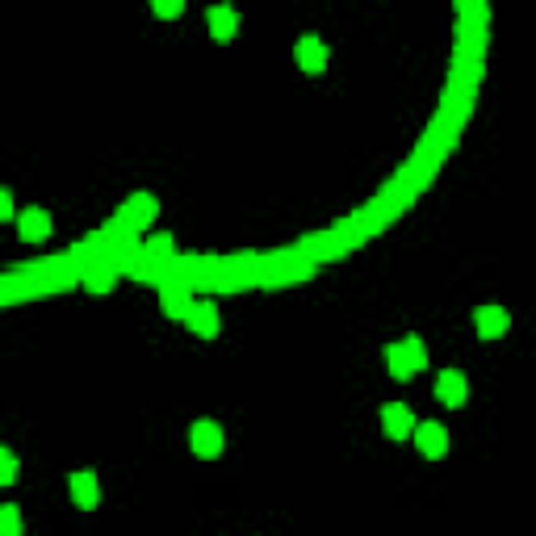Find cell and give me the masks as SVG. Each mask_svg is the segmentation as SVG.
I'll list each match as a JSON object with an SVG mask.
<instances>
[{
	"label": "cell",
	"instance_id": "1",
	"mask_svg": "<svg viewBox=\"0 0 536 536\" xmlns=\"http://www.w3.org/2000/svg\"><path fill=\"white\" fill-rule=\"evenodd\" d=\"M386 361H390V373L394 378H415L419 369H427V352H424V344L415 340V335H407L402 344H390L386 348Z\"/></svg>",
	"mask_w": 536,
	"mask_h": 536
},
{
	"label": "cell",
	"instance_id": "2",
	"mask_svg": "<svg viewBox=\"0 0 536 536\" xmlns=\"http://www.w3.org/2000/svg\"><path fill=\"white\" fill-rule=\"evenodd\" d=\"M189 444H193V453L197 457H218L222 453V427L214 424V419H197L193 424V432H189Z\"/></svg>",
	"mask_w": 536,
	"mask_h": 536
},
{
	"label": "cell",
	"instance_id": "3",
	"mask_svg": "<svg viewBox=\"0 0 536 536\" xmlns=\"http://www.w3.org/2000/svg\"><path fill=\"white\" fill-rule=\"evenodd\" d=\"M381 427H386V436L390 440H402V436H415V415H410V407H402V402H390V407L381 410Z\"/></svg>",
	"mask_w": 536,
	"mask_h": 536
},
{
	"label": "cell",
	"instance_id": "4",
	"mask_svg": "<svg viewBox=\"0 0 536 536\" xmlns=\"http://www.w3.org/2000/svg\"><path fill=\"white\" fill-rule=\"evenodd\" d=\"M473 323H478V335H482V340H499V335H507V327H511V315H507L503 306H478Z\"/></svg>",
	"mask_w": 536,
	"mask_h": 536
},
{
	"label": "cell",
	"instance_id": "5",
	"mask_svg": "<svg viewBox=\"0 0 536 536\" xmlns=\"http://www.w3.org/2000/svg\"><path fill=\"white\" fill-rule=\"evenodd\" d=\"M415 444H419V453H424V457H444V453H448V432H444L440 424H419L415 427Z\"/></svg>",
	"mask_w": 536,
	"mask_h": 536
},
{
	"label": "cell",
	"instance_id": "6",
	"mask_svg": "<svg viewBox=\"0 0 536 536\" xmlns=\"http://www.w3.org/2000/svg\"><path fill=\"white\" fill-rule=\"evenodd\" d=\"M294 59H298L302 72H310V76H318V72L327 67V47H323L318 38H310V34H306V38L298 42V47H294Z\"/></svg>",
	"mask_w": 536,
	"mask_h": 536
},
{
	"label": "cell",
	"instance_id": "7",
	"mask_svg": "<svg viewBox=\"0 0 536 536\" xmlns=\"http://www.w3.org/2000/svg\"><path fill=\"white\" fill-rule=\"evenodd\" d=\"M465 394H470V386H465V378H461L457 369H444L440 378H436V398H440L444 407H461Z\"/></svg>",
	"mask_w": 536,
	"mask_h": 536
},
{
	"label": "cell",
	"instance_id": "8",
	"mask_svg": "<svg viewBox=\"0 0 536 536\" xmlns=\"http://www.w3.org/2000/svg\"><path fill=\"white\" fill-rule=\"evenodd\" d=\"M67 486H72V499H76V503L84 507V511L101 503V486H96V473H88V470L72 473V482H67Z\"/></svg>",
	"mask_w": 536,
	"mask_h": 536
},
{
	"label": "cell",
	"instance_id": "9",
	"mask_svg": "<svg viewBox=\"0 0 536 536\" xmlns=\"http://www.w3.org/2000/svg\"><path fill=\"white\" fill-rule=\"evenodd\" d=\"M189 327L202 340H210V335H218V306L214 302H193V310H189Z\"/></svg>",
	"mask_w": 536,
	"mask_h": 536
},
{
	"label": "cell",
	"instance_id": "10",
	"mask_svg": "<svg viewBox=\"0 0 536 536\" xmlns=\"http://www.w3.org/2000/svg\"><path fill=\"white\" fill-rule=\"evenodd\" d=\"M210 34H214L218 42H231V38L239 34V13H235V9L214 4V9H210Z\"/></svg>",
	"mask_w": 536,
	"mask_h": 536
},
{
	"label": "cell",
	"instance_id": "11",
	"mask_svg": "<svg viewBox=\"0 0 536 536\" xmlns=\"http://www.w3.org/2000/svg\"><path fill=\"white\" fill-rule=\"evenodd\" d=\"M17 226H21V239H30V243L50 239V214L47 210H26V214L17 218Z\"/></svg>",
	"mask_w": 536,
	"mask_h": 536
},
{
	"label": "cell",
	"instance_id": "12",
	"mask_svg": "<svg viewBox=\"0 0 536 536\" xmlns=\"http://www.w3.org/2000/svg\"><path fill=\"white\" fill-rule=\"evenodd\" d=\"M0 536H21V511L13 503L0 507Z\"/></svg>",
	"mask_w": 536,
	"mask_h": 536
},
{
	"label": "cell",
	"instance_id": "13",
	"mask_svg": "<svg viewBox=\"0 0 536 536\" xmlns=\"http://www.w3.org/2000/svg\"><path fill=\"white\" fill-rule=\"evenodd\" d=\"M0 482H4V486H13V482H17V457H13V448H0Z\"/></svg>",
	"mask_w": 536,
	"mask_h": 536
},
{
	"label": "cell",
	"instance_id": "14",
	"mask_svg": "<svg viewBox=\"0 0 536 536\" xmlns=\"http://www.w3.org/2000/svg\"><path fill=\"white\" fill-rule=\"evenodd\" d=\"M164 310H172V315H185L189 318V298H185V294H180V289H172V294H164Z\"/></svg>",
	"mask_w": 536,
	"mask_h": 536
},
{
	"label": "cell",
	"instance_id": "15",
	"mask_svg": "<svg viewBox=\"0 0 536 536\" xmlns=\"http://www.w3.org/2000/svg\"><path fill=\"white\" fill-rule=\"evenodd\" d=\"M185 13V4H180V0H159L156 4V17H180Z\"/></svg>",
	"mask_w": 536,
	"mask_h": 536
},
{
	"label": "cell",
	"instance_id": "16",
	"mask_svg": "<svg viewBox=\"0 0 536 536\" xmlns=\"http://www.w3.org/2000/svg\"><path fill=\"white\" fill-rule=\"evenodd\" d=\"M0 218H13V197H9V189L0 193Z\"/></svg>",
	"mask_w": 536,
	"mask_h": 536
}]
</instances>
